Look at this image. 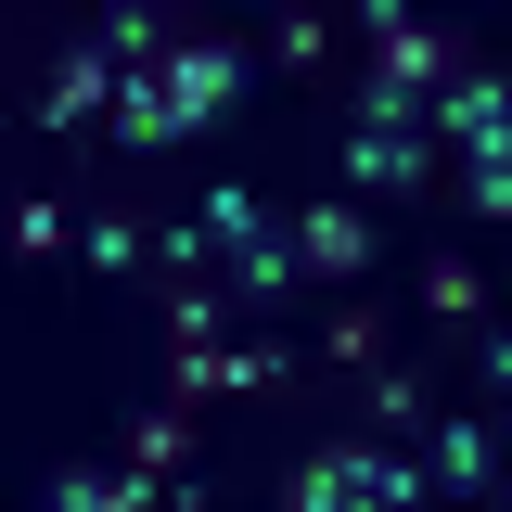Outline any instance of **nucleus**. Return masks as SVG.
I'll return each mask as SVG.
<instances>
[{
    "mask_svg": "<svg viewBox=\"0 0 512 512\" xmlns=\"http://www.w3.org/2000/svg\"><path fill=\"white\" fill-rule=\"evenodd\" d=\"M167 103H180V141L244 116V39H180L167 52Z\"/></svg>",
    "mask_w": 512,
    "mask_h": 512,
    "instance_id": "1",
    "label": "nucleus"
},
{
    "mask_svg": "<svg viewBox=\"0 0 512 512\" xmlns=\"http://www.w3.org/2000/svg\"><path fill=\"white\" fill-rule=\"evenodd\" d=\"M372 77H397L410 103H436L448 77H461V39H436V26H410V0H372Z\"/></svg>",
    "mask_w": 512,
    "mask_h": 512,
    "instance_id": "2",
    "label": "nucleus"
},
{
    "mask_svg": "<svg viewBox=\"0 0 512 512\" xmlns=\"http://www.w3.org/2000/svg\"><path fill=\"white\" fill-rule=\"evenodd\" d=\"M423 461H436V500H448V512H500V436H487L474 410H436Z\"/></svg>",
    "mask_w": 512,
    "mask_h": 512,
    "instance_id": "3",
    "label": "nucleus"
},
{
    "mask_svg": "<svg viewBox=\"0 0 512 512\" xmlns=\"http://www.w3.org/2000/svg\"><path fill=\"white\" fill-rule=\"evenodd\" d=\"M333 461H346V487L372 512H436V461L423 448H384V436H333Z\"/></svg>",
    "mask_w": 512,
    "mask_h": 512,
    "instance_id": "4",
    "label": "nucleus"
},
{
    "mask_svg": "<svg viewBox=\"0 0 512 512\" xmlns=\"http://www.w3.org/2000/svg\"><path fill=\"white\" fill-rule=\"evenodd\" d=\"M282 372H295L282 346H180V359H167V397L205 410V397H256V384H282Z\"/></svg>",
    "mask_w": 512,
    "mask_h": 512,
    "instance_id": "5",
    "label": "nucleus"
},
{
    "mask_svg": "<svg viewBox=\"0 0 512 512\" xmlns=\"http://www.w3.org/2000/svg\"><path fill=\"white\" fill-rule=\"evenodd\" d=\"M26 116H39V128H90V116H116V52H103V26H90V39H64L52 90H39Z\"/></svg>",
    "mask_w": 512,
    "mask_h": 512,
    "instance_id": "6",
    "label": "nucleus"
},
{
    "mask_svg": "<svg viewBox=\"0 0 512 512\" xmlns=\"http://www.w3.org/2000/svg\"><path fill=\"white\" fill-rule=\"evenodd\" d=\"M423 116H436L448 141H461V154H512V77H487V64H461V77H448V90L423 103Z\"/></svg>",
    "mask_w": 512,
    "mask_h": 512,
    "instance_id": "7",
    "label": "nucleus"
},
{
    "mask_svg": "<svg viewBox=\"0 0 512 512\" xmlns=\"http://www.w3.org/2000/svg\"><path fill=\"white\" fill-rule=\"evenodd\" d=\"M423 128H346V180L359 192H423Z\"/></svg>",
    "mask_w": 512,
    "mask_h": 512,
    "instance_id": "8",
    "label": "nucleus"
},
{
    "mask_svg": "<svg viewBox=\"0 0 512 512\" xmlns=\"http://www.w3.org/2000/svg\"><path fill=\"white\" fill-rule=\"evenodd\" d=\"M39 512H167V474H90V461H64Z\"/></svg>",
    "mask_w": 512,
    "mask_h": 512,
    "instance_id": "9",
    "label": "nucleus"
},
{
    "mask_svg": "<svg viewBox=\"0 0 512 512\" xmlns=\"http://www.w3.org/2000/svg\"><path fill=\"white\" fill-rule=\"evenodd\" d=\"M295 269H308V256H295V231L269 218V231L231 256V308H282V295H295Z\"/></svg>",
    "mask_w": 512,
    "mask_h": 512,
    "instance_id": "10",
    "label": "nucleus"
},
{
    "mask_svg": "<svg viewBox=\"0 0 512 512\" xmlns=\"http://www.w3.org/2000/svg\"><path fill=\"white\" fill-rule=\"evenodd\" d=\"M192 231H205V256L231 269V256L269 231V192H244V180H205V205H192Z\"/></svg>",
    "mask_w": 512,
    "mask_h": 512,
    "instance_id": "11",
    "label": "nucleus"
},
{
    "mask_svg": "<svg viewBox=\"0 0 512 512\" xmlns=\"http://www.w3.org/2000/svg\"><path fill=\"white\" fill-rule=\"evenodd\" d=\"M295 256H308L320 282H346V269L372 256V218H359V205H308V218H295Z\"/></svg>",
    "mask_w": 512,
    "mask_h": 512,
    "instance_id": "12",
    "label": "nucleus"
},
{
    "mask_svg": "<svg viewBox=\"0 0 512 512\" xmlns=\"http://www.w3.org/2000/svg\"><path fill=\"white\" fill-rule=\"evenodd\" d=\"M359 410H372L384 448H423V436H436V397H423L410 372H372V397H359Z\"/></svg>",
    "mask_w": 512,
    "mask_h": 512,
    "instance_id": "13",
    "label": "nucleus"
},
{
    "mask_svg": "<svg viewBox=\"0 0 512 512\" xmlns=\"http://www.w3.org/2000/svg\"><path fill=\"white\" fill-rule=\"evenodd\" d=\"M128 474H192V410H180V397L128 423Z\"/></svg>",
    "mask_w": 512,
    "mask_h": 512,
    "instance_id": "14",
    "label": "nucleus"
},
{
    "mask_svg": "<svg viewBox=\"0 0 512 512\" xmlns=\"http://www.w3.org/2000/svg\"><path fill=\"white\" fill-rule=\"evenodd\" d=\"M282 512H372V500L346 487V461H333V448H308V461L282 474Z\"/></svg>",
    "mask_w": 512,
    "mask_h": 512,
    "instance_id": "15",
    "label": "nucleus"
},
{
    "mask_svg": "<svg viewBox=\"0 0 512 512\" xmlns=\"http://www.w3.org/2000/svg\"><path fill=\"white\" fill-rule=\"evenodd\" d=\"M77 256H90V269L116 282V269H141V256H154V231H141V218H116V205H103V218H77Z\"/></svg>",
    "mask_w": 512,
    "mask_h": 512,
    "instance_id": "16",
    "label": "nucleus"
},
{
    "mask_svg": "<svg viewBox=\"0 0 512 512\" xmlns=\"http://www.w3.org/2000/svg\"><path fill=\"white\" fill-rule=\"evenodd\" d=\"M474 308H487V282H474L461 256H436V269H423V320H448V333H474Z\"/></svg>",
    "mask_w": 512,
    "mask_h": 512,
    "instance_id": "17",
    "label": "nucleus"
},
{
    "mask_svg": "<svg viewBox=\"0 0 512 512\" xmlns=\"http://www.w3.org/2000/svg\"><path fill=\"white\" fill-rule=\"evenodd\" d=\"M218 320H231L218 282H167V333H180V346H218Z\"/></svg>",
    "mask_w": 512,
    "mask_h": 512,
    "instance_id": "18",
    "label": "nucleus"
},
{
    "mask_svg": "<svg viewBox=\"0 0 512 512\" xmlns=\"http://www.w3.org/2000/svg\"><path fill=\"white\" fill-rule=\"evenodd\" d=\"M103 52H116V64H167V52H180V39H167L154 13H103Z\"/></svg>",
    "mask_w": 512,
    "mask_h": 512,
    "instance_id": "19",
    "label": "nucleus"
},
{
    "mask_svg": "<svg viewBox=\"0 0 512 512\" xmlns=\"http://www.w3.org/2000/svg\"><path fill=\"white\" fill-rule=\"evenodd\" d=\"M461 205L474 218H512V154H461Z\"/></svg>",
    "mask_w": 512,
    "mask_h": 512,
    "instance_id": "20",
    "label": "nucleus"
},
{
    "mask_svg": "<svg viewBox=\"0 0 512 512\" xmlns=\"http://www.w3.org/2000/svg\"><path fill=\"white\" fill-rule=\"evenodd\" d=\"M333 359H359V372H372V359H384V320H372V308H346V320H333Z\"/></svg>",
    "mask_w": 512,
    "mask_h": 512,
    "instance_id": "21",
    "label": "nucleus"
},
{
    "mask_svg": "<svg viewBox=\"0 0 512 512\" xmlns=\"http://www.w3.org/2000/svg\"><path fill=\"white\" fill-rule=\"evenodd\" d=\"M474 359H487V384L512 397V333H474Z\"/></svg>",
    "mask_w": 512,
    "mask_h": 512,
    "instance_id": "22",
    "label": "nucleus"
},
{
    "mask_svg": "<svg viewBox=\"0 0 512 512\" xmlns=\"http://www.w3.org/2000/svg\"><path fill=\"white\" fill-rule=\"evenodd\" d=\"M500 512H512V487H500Z\"/></svg>",
    "mask_w": 512,
    "mask_h": 512,
    "instance_id": "23",
    "label": "nucleus"
}]
</instances>
